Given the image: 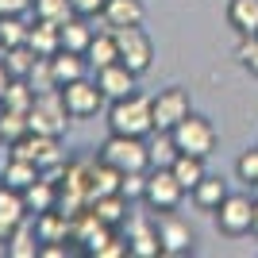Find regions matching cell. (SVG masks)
<instances>
[{
	"label": "cell",
	"instance_id": "9",
	"mask_svg": "<svg viewBox=\"0 0 258 258\" xmlns=\"http://www.w3.org/2000/svg\"><path fill=\"white\" fill-rule=\"evenodd\" d=\"M62 100H66V112L74 119H93L104 108V93H100L97 77L89 81V77H77V81H70V85H62Z\"/></svg>",
	"mask_w": 258,
	"mask_h": 258
},
{
	"label": "cell",
	"instance_id": "36",
	"mask_svg": "<svg viewBox=\"0 0 258 258\" xmlns=\"http://www.w3.org/2000/svg\"><path fill=\"white\" fill-rule=\"evenodd\" d=\"M173 158H177L173 135H170V131H154V143H151V166H170Z\"/></svg>",
	"mask_w": 258,
	"mask_h": 258
},
{
	"label": "cell",
	"instance_id": "35",
	"mask_svg": "<svg viewBox=\"0 0 258 258\" xmlns=\"http://www.w3.org/2000/svg\"><path fill=\"white\" fill-rule=\"evenodd\" d=\"M235 177L247 185V189L258 185V147H247V151L235 158Z\"/></svg>",
	"mask_w": 258,
	"mask_h": 258
},
{
	"label": "cell",
	"instance_id": "2",
	"mask_svg": "<svg viewBox=\"0 0 258 258\" xmlns=\"http://www.w3.org/2000/svg\"><path fill=\"white\" fill-rule=\"evenodd\" d=\"M170 135H173V147H177L181 154H197V158H208V154L220 147V131H216V123L208 116H201V112H189Z\"/></svg>",
	"mask_w": 258,
	"mask_h": 258
},
{
	"label": "cell",
	"instance_id": "7",
	"mask_svg": "<svg viewBox=\"0 0 258 258\" xmlns=\"http://www.w3.org/2000/svg\"><path fill=\"white\" fill-rule=\"evenodd\" d=\"M151 112H154V131H173L193 112V97L181 85H166L151 97Z\"/></svg>",
	"mask_w": 258,
	"mask_h": 258
},
{
	"label": "cell",
	"instance_id": "37",
	"mask_svg": "<svg viewBox=\"0 0 258 258\" xmlns=\"http://www.w3.org/2000/svg\"><path fill=\"white\" fill-rule=\"evenodd\" d=\"M119 193L127 197V201H143V193H147V170H131V173H123Z\"/></svg>",
	"mask_w": 258,
	"mask_h": 258
},
{
	"label": "cell",
	"instance_id": "22",
	"mask_svg": "<svg viewBox=\"0 0 258 258\" xmlns=\"http://www.w3.org/2000/svg\"><path fill=\"white\" fill-rule=\"evenodd\" d=\"M85 58H89V66L93 70H104V66H112V62H119V46H116V31H97L93 35V43H89V50H85Z\"/></svg>",
	"mask_w": 258,
	"mask_h": 258
},
{
	"label": "cell",
	"instance_id": "15",
	"mask_svg": "<svg viewBox=\"0 0 258 258\" xmlns=\"http://www.w3.org/2000/svg\"><path fill=\"white\" fill-rule=\"evenodd\" d=\"M27 216V205H23V193L20 189H8L0 181V243H8V235L23 224Z\"/></svg>",
	"mask_w": 258,
	"mask_h": 258
},
{
	"label": "cell",
	"instance_id": "38",
	"mask_svg": "<svg viewBox=\"0 0 258 258\" xmlns=\"http://www.w3.org/2000/svg\"><path fill=\"white\" fill-rule=\"evenodd\" d=\"M70 4H74V12H77V16H89V20L104 12V0H70Z\"/></svg>",
	"mask_w": 258,
	"mask_h": 258
},
{
	"label": "cell",
	"instance_id": "12",
	"mask_svg": "<svg viewBox=\"0 0 258 258\" xmlns=\"http://www.w3.org/2000/svg\"><path fill=\"white\" fill-rule=\"evenodd\" d=\"M100 20H104L108 31H119V27H143L147 8H143V0H104Z\"/></svg>",
	"mask_w": 258,
	"mask_h": 258
},
{
	"label": "cell",
	"instance_id": "11",
	"mask_svg": "<svg viewBox=\"0 0 258 258\" xmlns=\"http://www.w3.org/2000/svg\"><path fill=\"white\" fill-rule=\"evenodd\" d=\"M154 227H158V243H162V254H189L193 250V227L185 224L177 208L173 212H154Z\"/></svg>",
	"mask_w": 258,
	"mask_h": 258
},
{
	"label": "cell",
	"instance_id": "26",
	"mask_svg": "<svg viewBox=\"0 0 258 258\" xmlns=\"http://www.w3.org/2000/svg\"><path fill=\"white\" fill-rule=\"evenodd\" d=\"M31 104H35V89L27 85V77H12V85L4 89V97H0V108L4 112H31Z\"/></svg>",
	"mask_w": 258,
	"mask_h": 258
},
{
	"label": "cell",
	"instance_id": "10",
	"mask_svg": "<svg viewBox=\"0 0 258 258\" xmlns=\"http://www.w3.org/2000/svg\"><path fill=\"white\" fill-rule=\"evenodd\" d=\"M12 154H16V158H31L39 170H54V166L66 162L58 135H39V131H27L20 143H12Z\"/></svg>",
	"mask_w": 258,
	"mask_h": 258
},
{
	"label": "cell",
	"instance_id": "6",
	"mask_svg": "<svg viewBox=\"0 0 258 258\" xmlns=\"http://www.w3.org/2000/svg\"><path fill=\"white\" fill-rule=\"evenodd\" d=\"M181 197H185V185L173 177L170 166H151L147 170V193H143V201H147L151 212H173L181 205Z\"/></svg>",
	"mask_w": 258,
	"mask_h": 258
},
{
	"label": "cell",
	"instance_id": "33",
	"mask_svg": "<svg viewBox=\"0 0 258 258\" xmlns=\"http://www.w3.org/2000/svg\"><path fill=\"white\" fill-rule=\"evenodd\" d=\"M27 85H31L35 93H50V89H58V77H54L50 58H39V62L31 66V74H27Z\"/></svg>",
	"mask_w": 258,
	"mask_h": 258
},
{
	"label": "cell",
	"instance_id": "5",
	"mask_svg": "<svg viewBox=\"0 0 258 258\" xmlns=\"http://www.w3.org/2000/svg\"><path fill=\"white\" fill-rule=\"evenodd\" d=\"M70 119H74V116L66 112L62 89L35 93V104H31V112H27V123H31V131H39V135H62Z\"/></svg>",
	"mask_w": 258,
	"mask_h": 258
},
{
	"label": "cell",
	"instance_id": "13",
	"mask_svg": "<svg viewBox=\"0 0 258 258\" xmlns=\"http://www.w3.org/2000/svg\"><path fill=\"white\" fill-rule=\"evenodd\" d=\"M135 81H139V74H131L123 62H112L104 70H97V85L108 100H119V97H127V93H135Z\"/></svg>",
	"mask_w": 258,
	"mask_h": 258
},
{
	"label": "cell",
	"instance_id": "41",
	"mask_svg": "<svg viewBox=\"0 0 258 258\" xmlns=\"http://www.w3.org/2000/svg\"><path fill=\"white\" fill-rule=\"evenodd\" d=\"M250 231L258 235V193H254V224H250Z\"/></svg>",
	"mask_w": 258,
	"mask_h": 258
},
{
	"label": "cell",
	"instance_id": "18",
	"mask_svg": "<svg viewBox=\"0 0 258 258\" xmlns=\"http://www.w3.org/2000/svg\"><path fill=\"white\" fill-rule=\"evenodd\" d=\"M127 197L123 193H104V197H93L89 201V212L97 216L100 224H108V227H119L123 220H127Z\"/></svg>",
	"mask_w": 258,
	"mask_h": 258
},
{
	"label": "cell",
	"instance_id": "20",
	"mask_svg": "<svg viewBox=\"0 0 258 258\" xmlns=\"http://www.w3.org/2000/svg\"><path fill=\"white\" fill-rule=\"evenodd\" d=\"M70 224H74V216L50 208V212H39V220H35V235H39V243H58V239L66 243Z\"/></svg>",
	"mask_w": 258,
	"mask_h": 258
},
{
	"label": "cell",
	"instance_id": "8",
	"mask_svg": "<svg viewBox=\"0 0 258 258\" xmlns=\"http://www.w3.org/2000/svg\"><path fill=\"white\" fill-rule=\"evenodd\" d=\"M116 46H119V62L127 66L131 74H147L154 66V43L143 27H119L116 31Z\"/></svg>",
	"mask_w": 258,
	"mask_h": 258
},
{
	"label": "cell",
	"instance_id": "21",
	"mask_svg": "<svg viewBox=\"0 0 258 258\" xmlns=\"http://www.w3.org/2000/svg\"><path fill=\"white\" fill-rule=\"evenodd\" d=\"M23 205H27V216H39V212L58 208V185L46 181V177H39L35 185H27V189H23Z\"/></svg>",
	"mask_w": 258,
	"mask_h": 258
},
{
	"label": "cell",
	"instance_id": "34",
	"mask_svg": "<svg viewBox=\"0 0 258 258\" xmlns=\"http://www.w3.org/2000/svg\"><path fill=\"white\" fill-rule=\"evenodd\" d=\"M235 62L243 66V70H247L250 77H258V35H239Z\"/></svg>",
	"mask_w": 258,
	"mask_h": 258
},
{
	"label": "cell",
	"instance_id": "4",
	"mask_svg": "<svg viewBox=\"0 0 258 258\" xmlns=\"http://www.w3.org/2000/svg\"><path fill=\"white\" fill-rule=\"evenodd\" d=\"M216 231L227 239H243L250 235V224H254V197L250 193H227L224 205L216 208Z\"/></svg>",
	"mask_w": 258,
	"mask_h": 258
},
{
	"label": "cell",
	"instance_id": "30",
	"mask_svg": "<svg viewBox=\"0 0 258 258\" xmlns=\"http://www.w3.org/2000/svg\"><path fill=\"white\" fill-rule=\"evenodd\" d=\"M31 16H35V20H46V23H66L70 16H77V12H74L70 0H35Z\"/></svg>",
	"mask_w": 258,
	"mask_h": 258
},
{
	"label": "cell",
	"instance_id": "1",
	"mask_svg": "<svg viewBox=\"0 0 258 258\" xmlns=\"http://www.w3.org/2000/svg\"><path fill=\"white\" fill-rule=\"evenodd\" d=\"M108 131L116 135H154V112H151V97H143L139 89L127 93L119 100H108Z\"/></svg>",
	"mask_w": 258,
	"mask_h": 258
},
{
	"label": "cell",
	"instance_id": "23",
	"mask_svg": "<svg viewBox=\"0 0 258 258\" xmlns=\"http://www.w3.org/2000/svg\"><path fill=\"white\" fill-rule=\"evenodd\" d=\"M39 177H43V170H39L31 158H16V154H12V158L4 162V185H8V189H20L23 193V189L35 185Z\"/></svg>",
	"mask_w": 258,
	"mask_h": 258
},
{
	"label": "cell",
	"instance_id": "24",
	"mask_svg": "<svg viewBox=\"0 0 258 258\" xmlns=\"http://www.w3.org/2000/svg\"><path fill=\"white\" fill-rule=\"evenodd\" d=\"M227 23L235 35H258V0H227Z\"/></svg>",
	"mask_w": 258,
	"mask_h": 258
},
{
	"label": "cell",
	"instance_id": "31",
	"mask_svg": "<svg viewBox=\"0 0 258 258\" xmlns=\"http://www.w3.org/2000/svg\"><path fill=\"white\" fill-rule=\"evenodd\" d=\"M0 62L8 66V74H12V77H27V74H31V66L39 62V54H35L31 46L23 43V46H12V50H4V58H0Z\"/></svg>",
	"mask_w": 258,
	"mask_h": 258
},
{
	"label": "cell",
	"instance_id": "27",
	"mask_svg": "<svg viewBox=\"0 0 258 258\" xmlns=\"http://www.w3.org/2000/svg\"><path fill=\"white\" fill-rule=\"evenodd\" d=\"M170 170H173V177L185 185V193H189V189L208 173L205 170V158H197V154H181V151H177V158L170 162Z\"/></svg>",
	"mask_w": 258,
	"mask_h": 258
},
{
	"label": "cell",
	"instance_id": "14",
	"mask_svg": "<svg viewBox=\"0 0 258 258\" xmlns=\"http://www.w3.org/2000/svg\"><path fill=\"white\" fill-rule=\"evenodd\" d=\"M127 247H131V254H139V258H158L162 254L154 220H147V216H135V220H131V227H127Z\"/></svg>",
	"mask_w": 258,
	"mask_h": 258
},
{
	"label": "cell",
	"instance_id": "32",
	"mask_svg": "<svg viewBox=\"0 0 258 258\" xmlns=\"http://www.w3.org/2000/svg\"><path fill=\"white\" fill-rule=\"evenodd\" d=\"M27 131H31V123H27L23 112H4V108H0V143L12 147V143H20Z\"/></svg>",
	"mask_w": 258,
	"mask_h": 258
},
{
	"label": "cell",
	"instance_id": "42",
	"mask_svg": "<svg viewBox=\"0 0 258 258\" xmlns=\"http://www.w3.org/2000/svg\"><path fill=\"white\" fill-rule=\"evenodd\" d=\"M254 193H258V185H254Z\"/></svg>",
	"mask_w": 258,
	"mask_h": 258
},
{
	"label": "cell",
	"instance_id": "28",
	"mask_svg": "<svg viewBox=\"0 0 258 258\" xmlns=\"http://www.w3.org/2000/svg\"><path fill=\"white\" fill-rule=\"evenodd\" d=\"M31 35V23H23V16H0V50L23 46Z\"/></svg>",
	"mask_w": 258,
	"mask_h": 258
},
{
	"label": "cell",
	"instance_id": "19",
	"mask_svg": "<svg viewBox=\"0 0 258 258\" xmlns=\"http://www.w3.org/2000/svg\"><path fill=\"white\" fill-rule=\"evenodd\" d=\"M50 66H54V77H58V89L62 85H70V81H77V77H89V58L85 54H77V50H58L50 58Z\"/></svg>",
	"mask_w": 258,
	"mask_h": 258
},
{
	"label": "cell",
	"instance_id": "3",
	"mask_svg": "<svg viewBox=\"0 0 258 258\" xmlns=\"http://www.w3.org/2000/svg\"><path fill=\"white\" fill-rule=\"evenodd\" d=\"M100 158L108 166H116L119 173H131V170H151V143L143 135H108L104 147H100Z\"/></svg>",
	"mask_w": 258,
	"mask_h": 258
},
{
	"label": "cell",
	"instance_id": "17",
	"mask_svg": "<svg viewBox=\"0 0 258 258\" xmlns=\"http://www.w3.org/2000/svg\"><path fill=\"white\" fill-rule=\"evenodd\" d=\"M189 197H193V205L201 208V212H216V208L224 205V197H227V181L216 177V173H205V177L189 189Z\"/></svg>",
	"mask_w": 258,
	"mask_h": 258
},
{
	"label": "cell",
	"instance_id": "40",
	"mask_svg": "<svg viewBox=\"0 0 258 258\" xmlns=\"http://www.w3.org/2000/svg\"><path fill=\"white\" fill-rule=\"evenodd\" d=\"M8 85H12V74H8V66L0 62V97H4V89H8Z\"/></svg>",
	"mask_w": 258,
	"mask_h": 258
},
{
	"label": "cell",
	"instance_id": "25",
	"mask_svg": "<svg viewBox=\"0 0 258 258\" xmlns=\"http://www.w3.org/2000/svg\"><path fill=\"white\" fill-rule=\"evenodd\" d=\"M93 27H89V16H70V20L62 23V50H77L85 54L89 43H93Z\"/></svg>",
	"mask_w": 258,
	"mask_h": 258
},
{
	"label": "cell",
	"instance_id": "16",
	"mask_svg": "<svg viewBox=\"0 0 258 258\" xmlns=\"http://www.w3.org/2000/svg\"><path fill=\"white\" fill-rule=\"evenodd\" d=\"M27 46H31L39 58H54V54L62 50V23L35 20L31 23V35H27Z\"/></svg>",
	"mask_w": 258,
	"mask_h": 258
},
{
	"label": "cell",
	"instance_id": "39",
	"mask_svg": "<svg viewBox=\"0 0 258 258\" xmlns=\"http://www.w3.org/2000/svg\"><path fill=\"white\" fill-rule=\"evenodd\" d=\"M35 0H0V16H23V12H31Z\"/></svg>",
	"mask_w": 258,
	"mask_h": 258
},
{
	"label": "cell",
	"instance_id": "29",
	"mask_svg": "<svg viewBox=\"0 0 258 258\" xmlns=\"http://www.w3.org/2000/svg\"><path fill=\"white\" fill-rule=\"evenodd\" d=\"M4 250H8L12 258H39V235H35V231H27V227L20 224V227L8 235Z\"/></svg>",
	"mask_w": 258,
	"mask_h": 258
}]
</instances>
